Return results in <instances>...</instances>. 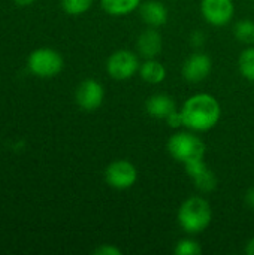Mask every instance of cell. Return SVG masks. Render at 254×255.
Returning <instances> with one entry per match:
<instances>
[{"instance_id": "obj_1", "label": "cell", "mask_w": 254, "mask_h": 255, "mask_svg": "<svg viewBox=\"0 0 254 255\" xmlns=\"http://www.w3.org/2000/svg\"><path fill=\"white\" fill-rule=\"evenodd\" d=\"M180 114L186 128L195 133H205L217 126L222 117V106L213 94L196 93L183 103Z\"/></svg>"}, {"instance_id": "obj_2", "label": "cell", "mask_w": 254, "mask_h": 255, "mask_svg": "<svg viewBox=\"0 0 254 255\" xmlns=\"http://www.w3.org/2000/svg\"><path fill=\"white\" fill-rule=\"evenodd\" d=\"M180 227L189 235H198L208 229L213 220V211L208 203L201 196H192L186 199L177 214Z\"/></svg>"}, {"instance_id": "obj_3", "label": "cell", "mask_w": 254, "mask_h": 255, "mask_svg": "<svg viewBox=\"0 0 254 255\" xmlns=\"http://www.w3.org/2000/svg\"><path fill=\"white\" fill-rule=\"evenodd\" d=\"M168 152L169 155L181 163L183 166L193 163V161H199L204 160L205 154H207V146L204 143V140L195 134V131H178L175 134H172L166 143Z\"/></svg>"}, {"instance_id": "obj_4", "label": "cell", "mask_w": 254, "mask_h": 255, "mask_svg": "<svg viewBox=\"0 0 254 255\" xmlns=\"http://www.w3.org/2000/svg\"><path fill=\"white\" fill-rule=\"evenodd\" d=\"M64 66V60L57 49L52 48H37L27 58L28 70L42 79H49L57 76Z\"/></svg>"}, {"instance_id": "obj_5", "label": "cell", "mask_w": 254, "mask_h": 255, "mask_svg": "<svg viewBox=\"0 0 254 255\" xmlns=\"http://www.w3.org/2000/svg\"><path fill=\"white\" fill-rule=\"evenodd\" d=\"M139 60L130 49L114 51L106 60V72L115 81H127L139 72Z\"/></svg>"}, {"instance_id": "obj_6", "label": "cell", "mask_w": 254, "mask_h": 255, "mask_svg": "<svg viewBox=\"0 0 254 255\" xmlns=\"http://www.w3.org/2000/svg\"><path fill=\"white\" fill-rule=\"evenodd\" d=\"M105 181L115 190L132 188L138 181V169L129 160H115L105 169Z\"/></svg>"}, {"instance_id": "obj_7", "label": "cell", "mask_w": 254, "mask_h": 255, "mask_svg": "<svg viewBox=\"0 0 254 255\" xmlns=\"http://www.w3.org/2000/svg\"><path fill=\"white\" fill-rule=\"evenodd\" d=\"M201 13L208 24L225 27L234 18L235 4L234 0H201Z\"/></svg>"}, {"instance_id": "obj_8", "label": "cell", "mask_w": 254, "mask_h": 255, "mask_svg": "<svg viewBox=\"0 0 254 255\" xmlns=\"http://www.w3.org/2000/svg\"><path fill=\"white\" fill-rule=\"evenodd\" d=\"M105 99L103 85L96 79H84L75 91V100L84 111H96L102 106Z\"/></svg>"}, {"instance_id": "obj_9", "label": "cell", "mask_w": 254, "mask_h": 255, "mask_svg": "<svg viewBox=\"0 0 254 255\" xmlns=\"http://www.w3.org/2000/svg\"><path fill=\"white\" fill-rule=\"evenodd\" d=\"M211 69H213V61L207 54L193 52L184 60L181 72L186 81L198 84V82L205 81L210 76Z\"/></svg>"}, {"instance_id": "obj_10", "label": "cell", "mask_w": 254, "mask_h": 255, "mask_svg": "<svg viewBox=\"0 0 254 255\" xmlns=\"http://www.w3.org/2000/svg\"><path fill=\"white\" fill-rule=\"evenodd\" d=\"M189 178L195 184V187L202 193H211L217 188V176L216 173L204 163V160L193 161L184 166Z\"/></svg>"}, {"instance_id": "obj_11", "label": "cell", "mask_w": 254, "mask_h": 255, "mask_svg": "<svg viewBox=\"0 0 254 255\" xmlns=\"http://www.w3.org/2000/svg\"><path fill=\"white\" fill-rule=\"evenodd\" d=\"M139 15H141V19L147 25L157 28V27H162L166 24L169 12L163 3H160L157 0H148L145 3H141Z\"/></svg>"}, {"instance_id": "obj_12", "label": "cell", "mask_w": 254, "mask_h": 255, "mask_svg": "<svg viewBox=\"0 0 254 255\" xmlns=\"http://www.w3.org/2000/svg\"><path fill=\"white\" fill-rule=\"evenodd\" d=\"M145 109H147L148 115H151L153 118L168 120L177 111V105L171 96L159 93V94H153L148 97V100L145 103Z\"/></svg>"}, {"instance_id": "obj_13", "label": "cell", "mask_w": 254, "mask_h": 255, "mask_svg": "<svg viewBox=\"0 0 254 255\" xmlns=\"http://www.w3.org/2000/svg\"><path fill=\"white\" fill-rule=\"evenodd\" d=\"M136 46H138V52L144 58H156L163 48L162 34L154 27L147 28L139 34Z\"/></svg>"}, {"instance_id": "obj_14", "label": "cell", "mask_w": 254, "mask_h": 255, "mask_svg": "<svg viewBox=\"0 0 254 255\" xmlns=\"http://www.w3.org/2000/svg\"><path fill=\"white\" fill-rule=\"evenodd\" d=\"M139 76L142 81L157 85L166 79V67L156 58H145L139 66Z\"/></svg>"}, {"instance_id": "obj_15", "label": "cell", "mask_w": 254, "mask_h": 255, "mask_svg": "<svg viewBox=\"0 0 254 255\" xmlns=\"http://www.w3.org/2000/svg\"><path fill=\"white\" fill-rule=\"evenodd\" d=\"M142 0H100L102 9L111 16H124L141 6Z\"/></svg>"}, {"instance_id": "obj_16", "label": "cell", "mask_w": 254, "mask_h": 255, "mask_svg": "<svg viewBox=\"0 0 254 255\" xmlns=\"http://www.w3.org/2000/svg\"><path fill=\"white\" fill-rule=\"evenodd\" d=\"M238 69L240 73L247 79L254 82V46L250 45L249 48H246L240 57H238Z\"/></svg>"}, {"instance_id": "obj_17", "label": "cell", "mask_w": 254, "mask_h": 255, "mask_svg": "<svg viewBox=\"0 0 254 255\" xmlns=\"http://www.w3.org/2000/svg\"><path fill=\"white\" fill-rule=\"evenodd\" d=\"M234 36L238 42L244 45H253L254 43V21L250 19H241L234 27Z\"/></svg>"}, {"instance_id": "obj_18", "label": "cell", "mask_w": 254, "mask_h": 255, "mask_svg": "<svg viewBox=\"0 0 254 255\" xmlns=\"http://www.w3.org/2000/svg\"><path fill=\"white\" fill-rule=\"evenodd\" d=\"M94 0H61V7L67 15L78 16L90 10Z\"/></svg>"}, {"instance_id": "obj_19", "label": "cell", "mask_w": 254, "mask_h": 255, "mask_svg": "<svg viewBox=\"0 0 254 255\" xmlns=\"http://www.w3.org/2000/svg\"><path fill=\"white\" fill-rule=\"evenodd\" d=\"M174 253L177 255H199L202 253V248L198 241L192 238H186L177 242Z\"/></svg>"}, {"instance_id": "obj_20", "label": "cell", "mask_w": 254, "mask_h": 255, "mask_svg": "<svg viewBox=\"0 0 254 255\" xmlns=\"http://www.w3.org/2000/svg\"><path fill=\"white\" fill-rule=\"evenodd\" d=\"M96 255H121L123 251L120 248H117L115 245H109V244H103L100 247H97L94 250Z\"/></svg>"}, {"instance_id": "obj_21", "label": "cell", "mask_w": 254, "mask_h": 255, "mask_svg": "<svg viewBox=\"0 0 254 255\" xmlns=\"http://www.w3.org/2000/svg\"><path fill=\"white\" fill-rule=\"evenodd\" d=\"M205 42H207V36L202 31L196 30L190 34V45L193 48H202L205 45Z\"/></svg>"}, {"instance_id": "obj_22", "label": "cell", "mask_w": 254, "mask_h": 255, "mask_svg": "<svg viewBox=\"0 0 254 255\" xmlns=\"http://www.w3.org/2000/svg\"><path fill=\"white\" fill-rule=\"evenodd\" d=\"M246 205L254 211V187L249 188V191L246 193Z\"/></svg>"}, {"instance_id": "obj_23", "label": "cell", "mask_w": 254, "mask_h": 255, "mask_svg": "<svg viewBox=\"0 0 254 255\" xmlns=\"http://www.w3.org/2000/svg\"><path fill=\"white\" fill-rule=\"evenodd\" d=\"M244 251H246V254L247 255H254V236L253 238H250V239L247 241Z\"/></svg>"}, {"instance_id": "obj_24", "label": "cell", "mask_w": 254, "mask_h": 255, "mask_svg": "<svg viewBox=\"0 0 254 255\" xmlns=\"http://www.w3.org/2000/svg\"><path fill=\"white\" fill-rule=\"evenodd\" d=\"M15 4H18V6H21V7H25V6H30V4H33L36 0H12Z\"/></svg>"}, {"instance_id": "obj_25", "label": "cell", "mask_w": 254, "mask_h": 255, "mask_svg": "<svg viewBox=\"0 0 254 255\" xmlns=\"http://www.w3.org/2000/svg\"><path fill=\"white\" fill-rule=\"evenodd\" d=\"M253 1H254V0H253Z\"/></svg>"}]
</instances>
